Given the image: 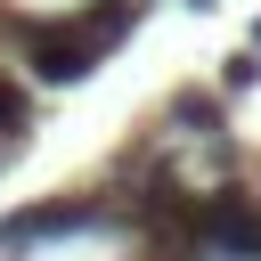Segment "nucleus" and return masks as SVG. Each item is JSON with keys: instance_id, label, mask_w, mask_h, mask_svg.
Returning a JSON list of instances; mask_svg holds the SVG:
<instances>
[{"instance_id": "obj_6", "label": "nucleus", "mask_w": 261, "mask_h": 261, "mask_svg": "<svg viewBox=\"0 0 261 261\" xmlns=\"http://www.w3.org/2000/svg\"><path fill=\"white\" fill-rule=\"evenodd\" d=\"M245 41H253V49H261V16H253V33H245Z\"/></svg>"}, {"instance_id": "obj_1", "label": "nucleus", "mask_w": 261, "mask_h": 261, "mask_svg": "<svg viewBox=\"0 0 261 261\" xmlns=\"http://www.w3.org/2000/svg\"><path fill=\"white\" fill-rule=\"evenodd\" d=\"M147 24V0H73L65 16H16V49H24V73L41 90H73L90 82L130 33Z\"/></svg>"}, {"instance_id": "obj_7", "label": "nucleus", "mask_w": 261, "mask_h": 261, "mask_svg": "<svg viewBox=\"0 0 261 261\" xmlns=\"http://www.w3.org/2000/svg\"><path fill=\"white\" fill-rule=\"evenodd\" d=\"M179 8H212V0H179Z\"/></svg>"}, {"instance_id": "obj_2", "label": "nucleus", "mask_w": 261, "mask_h": 261, "mask_svg": "<svg viewBox=\"0 0 261 261\" xmlns=\"http://www.w3.org/2000/svg\"><path fill=\"white\" fill-rule=\"evenodd\" d=\"M179 245L196 261H261V196L253 188H204L188 204Z\"/></svg>"}, {"instance_id": "obj_5", "label": "nucleus", "mask_w": 261, "mask_h": 261, "mask_svg": "<svg viewBox=\"0 0 261 261\" xmlns=\"http://www.w3.org/2000/svg\"><path fill=\"white\" fill-rule=\"evenodd\" d=\"M245 90H261V49H253V41L220 57V98H245Z\"/></svg>"}, {"instance_id": "obj_8", "label": "nucleus", "mask_w": 261, "mask_h": 261, "mask_svg": "<svg viewBox=\"0 0 261 261\" xmlns=\"http://www.w3.org/2000/svg\"><path fill=\"white\" fill-rule=\"evenodd\" d=\"M0 171H8V147H0Z\"/></svg>"}, {"instance_id": "obj_3", "label": "nucleus", "mask_w": 261, "mask_h": 261, "mask_svg": "<svg viewBox=\"0 0 261 261\" xmlns=\"http://www.w3.org/2000/svg\"><path fill=\"white\" fill-rule=\"evenodd\" d=\"M171 122H188L196 139H228V122H220V90H171Z\"/></svg>"}, {"instance_id": "obj_4", "label": "nucleus", "mask_w": 261, "mask_h": 261, "mask_svg": "<svg viewBox=\"0 0 261 261\" xmlns=\"http://www.w3.org/2000/svg\"><path fill=\"white\" fill-rule=\"evenodd\" d=\"M24 139H33V90H24L16 73H0V147L16 155Z\"/></svg>"}]
</instances>
